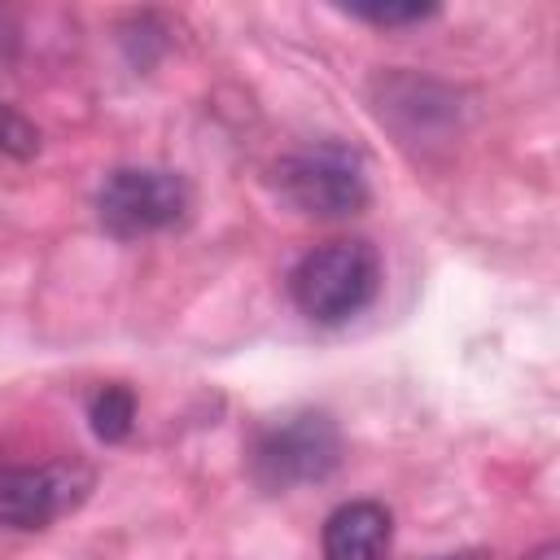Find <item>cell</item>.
Segmentation results:
<instances>
[{"label":"cell","instance_id":"cell-1","mask_svg":"<svg viewBox=\"0 0 560 560\" xmlns=\"http://www.w3.org/2000/svg\"><path fill=\"white\" fill-rule=\"evenodd\" d=\"M381 289V258L368 241H324L298 258L289 276L293 306L311 324H346L372 306Z\"/></svg>","mask_w":560,"mask_h":560},{"label":"cell","instance_id":"cell-2","mask_svg":"<svg viewBox=\"0 0 560 560\" xmlns=\"http://www.w3.org/2000/svg\"><path fill=\"white\" fill-rule=\"evenodd\" d=\"M192 210V188L184 175L162 171V166H118L105 175L96 192V214L109 236L136 241L166 232L184 223Z\"/></svg>","mask_w":560,"mask_h":560},{"label":"cell","instance_id":"cell-3","mask_svg":"<svg viewBox=\"0 0 560 560\" xmlns=\"http://www.w3.org/2000/svg\"><path fill=\"white\" fill-rule=\"evenodd\" d=\"M337 455H341V438L328 416H319V411L284 416L280 424H271L258 438L254 477L267 490H293L306 481H324L337 468Z\"/></svg>","mask_w":560,"mask_h":560},{"label":"cell","instance_id":"cell-4","mask_svg":"<svg viewBox=\"0 0 560 560\" xmlns=\"http://www.w3.org/2000/svg\"><path fill=\"white\" fill-rule=\"evenodd\" d=\"M280 192L315 219H346L359 214L368 206V179L363 166L337 149V144H319V149H302L293 158L280 162Z\"/></svg>","mask_w":560,"mask_h":560},{"label":"cell","instance_id":"cell-5","mask_svg":"<svg viewBox=\"0 0 560 560\" xmlns=\"http://www.w3.org/2000/svg\"><path fill=\"white\" fill-rule=\"evenodd\" d=\"M88 490H92V472L83 464L0 468V525H9V529H44L61 512L79 508Z\"/></svg>","mask_w":560,"mask_h":560},{"label":"cell","instance_id":"cell-6","mask_svg":"<svg viewBox=\"0 0 560 560\" xmlns=\"http://www.w3.org/2000/svg\"><path fill=\"white\" fill-rule=\"evenodd\" d=\"M394 538V516L376 499L341 503L324 521V560H385Z\"/></svg>","mask_w":560,"mask_h":560},{"label":"cell","instance_id":"cell-7","mask_svg":"<svg viewBox=\"0 0 560 560\" xmlns=\"http://www.w3.org/2000/svg\"><path fill=\"white\" fill-rule=\"evenodd\" d=\"M88 420L101 442H122L136 424V394L127 385H101L88 398Z\"/></svg>","mask_w":560,"mask_h":560},{"label":"cell","instance_id":"cell-8","mask_svg":"<svg viewBox=\"0 0 560 560\" xmlns=\"http://www.w3.org/2000/svg\"><path fill=\"white\" fill-rule=\"evenodd\" d=\"M39 149V131L9 105H0V153L9 158H31Z\"/></svg>","mask_w":560,"mask_h":560},{"label":"cell","instance_id":"cell-9","mask_svg":"<svg viewBox=\"0 0 560 560\" xmlns=\"http://www.w3.org/2000/svg\"><path fill=\"white\" fill-rule=\"evenodd\" d=\"M346 13H354L363 22H376V26H398V22H424L438 9L433 4H350Z\"/></svg>","mask_w":560,"mask_h":560},{"label":"cell","instance_id":"cell-10","mask_svg":"<svg viewBox=\"0 0 560 560\" xmlns=\"http://www.w3.org/2000/svg\"><path fill=\"white\" fill-rule=\"evenodd\" d=\"M525 560H560V542H542V547H534Z\"/></svg>","mask_w":560,"mask_h":560},{"label":"cell","instance_id":"cell-11","mask_svg":"<svg viewBox=\"0 0 560 560\" xmlns=\"http://www.w3.org/2000/svg\"><path fill=\"white\" fill-rule=\"evenodd\" d=\"M446 560H486V556H477V551H464V556H446Z\"/></svg>","mask_w":560,"mask_h":560}]
</instances>
